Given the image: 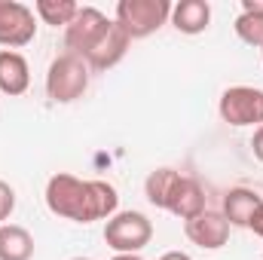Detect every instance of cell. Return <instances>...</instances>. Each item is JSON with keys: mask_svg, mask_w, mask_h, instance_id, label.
I'll list each match as a JSON object with an SVG mask.
<instances>
[{"mask_svg": "<svg viewBox=\"0 0 263 260\" xmlns=\"http://www.w3.org/2000/svg\"><path fill=\"white\" fill-rule=\"evenodd\" d=\"M34 257V236L18 224L0 227V260H31Z\"/></svg>", "mask_w": 263, "mask_h": 260, "instance_id": "14", "label": "cell"}, {"mask_svg": "<svg viewBox=\"0 0 263 260\" xmlns=\"http://www.w3.org/2000/svg\"><path fill=\"white\" fill-rule=\"evenodd\" d=\"M86 89H89V65L80 55L65 52L49 65V70H46V95L55 104L77 101Z\"/></svg>", "mask_w": 263, "mask_h": 260, "instance_id": "3", "label": "cell"}, {"mask_svg": "<svg viewBox=\"0 0 263 260\" xmlns=\"http://www.w3.org/2000/svg\"><path fill=\"white\" fill-rule=\"evenodd\" d=\"M12 211H15V190L6 181H0V227L9 220Z\"/></svg>", "mask_w": 263, "mask_h": 260, "instance_id": "18", "label": "cell"}, {"mask_svg": "<svg viewBox=\"0 0 263 260\" xmlns=\"http://www.w3.org/2000/svg\"><path fill=\"white\" fill-rule=\"evenodd\" d=\"M31 86V67L22 52L3 49L0 52V92L3 95H25Z\"/></svg>", "mask_w": 263, "mask_h": 260, "instance_id": "11", "label": "cell"}, {"mask_svg": "<svg viewBox=\"0 0 263 260\" xmlns=\"http://www.w3.org/2000/svg\"><path fill=\"white\" fill-rule=\"evenodd\" d=\"M132 40L129 34L117 25V22H110L107 25V31L95 40V46L86 52V65H89V70H110V67H117L123 59H126V52H129Z\"/></svg>", "mask_w": 263, "mask_h": 260, "instance_id": "8", "label": "cell"}, {"mask_svg": "<svg viewBox=\"0 0 263 260\" xmlns=\"http://www.w3.org/2000/svg\"><path fill=\"white\" fill-rule=\"evenodd\" d=\"M211 22V6L208 0H181L172 6V25L181 34H202Z\"/></svg>", "mask_w": 263, "mask_h": 260, "instance_id": "13", "label": "cell"}, {"mask_svg": "<svg viewBox=\"0 0 263 260\" xmlns=\"http://www.w3.org/2000/svg\"><path fill=\"white\" fill-rule=\"evenodd\" d=\"M178 172L175 169H156V172H150L147 175V181H144V193L150 199V205H156V208H165L168 205V196L175 190V184H178Z\"/></svg>", "mask_w": 263, "mask_h": 260, "instance_id": "15", "label": "cell"}, {"mask_svg": "<svg viewBox=\"0 0 263 260\" xmlns=\"http://www.w3.org/2000/svg\"><path fill=\"white\" fill-rule=\"evenodd\" d=\"M248 230H254V233H257V236L263 239V205L257 208V214L251 217V224H248Z\"/></svg>", "mask_w": 263, "mask_h": 260, "instance_id": "21", "label": "cell"}, {"mask_svg": "<svg viewBox=\"0 0 263 260\" xmlns=\"http://www.w3.org/2000/svg\"><path fill=\"white\" fill-rule=\"evenodd\" d=\"M110 260H144L141 254H114Z\"/></svg>", "mask_w": 263, "mask_h": 260, "instance_id": "23", "label": "cell"}, {"mask_svg": "<svg viewBox=\"0 0 263 260\" xmlns=\"http://www.w3.org/2000/svg\"><path fill=\"white\" fill-rule=\"evenodd\" d=\"M159 260H193L190 254H184V251H168V254H162Z\"/></svg>", "mask_w": 263, "mask_h": 260, "instance_id": "22", "label": "cell"}, {"mask_svg": "<svg viewBox=\"0 0 263 260\" xmlns=\"http://www.w3.org/2000/svg\"><path fill=\"white\" fill-rule=\"evenodd\" d=\"M165 211H172L181 220H193L196 214H202L205 211V190H202V184H199L196 178L181 175L178 184H175V190H172V196H168Z\"/></svg>", "mask_w": 263, "mask_h": 260, "instance_id": "10", "label": "cell"}, {"mask_svg": "<svg viewBox=\"0 0 263 260\" xmlns=\"http://www.w3.org/2000/svg\"><path fill=\"white\" fill-rule=\"evenodd\" d=\"M251 147H254V156L263 162V126L254 132V138H251Z\"/></svg>", "mask_w": 263, "mask_h": 260, "instance_id": "20", "label": "cell"}, {"mask_svg": "<svg viewBox=\"0 0 263 260\" xmlns=\"http://www.w3.org/2000/svg\"><path fill=\"white\" fill-rule=\"evenodd\" d=\"M34 34H37L34 9L18 0H0V46L22 49L34 40Z\"/></svg>", "mask_w": 263, "mask_h": 260, "instance_id": "6", "label": "cell"}, {"mask_svg": "<svg viewBox=\"0 0 263 260\" xmlns=\"http://www.w3.org/2000/svg\"><path fill=\"white\" fill-rule=\"evenodd\" d=\"M236 34H239L242 43L260 46L263 49V15H248V12H242V15L236 18Z\"/></svg>", "mask_w": 263, "mask_h": 260, "instance_id": "17", "label": "cell"}, {"mask_svg": "<svg viewBox=\"0 0 263 260\" xmlns=\"http://www.w3.org/2000/svg\"><path fill=\"white\" fill-rule=\"evenodd\" d=\"M168 18H172L168 0H120L114 22L129 34V40H144L156 34Z\"/></svg>", "mask_w": 263, "mask_h": 260, "instance_id": "2", "label": "cell"}, {"mask_svg": "<svg viewBox=\"0 0 263 260\" xmlns=\"http://www.w3.org/2000/svg\"><path fill=\"white\" fill-rule=\"evenodd\" d=\"M242 12H248V15H263V0H242Z\"/></svg>", "mask_w": 263, "mask_h": 260, "instance_id": "19", "label": "cell"}, {"mask_svg": "<svg viewBox=\"0 0 263 260\" xmlns=\"http://www.w3.org/2000/svg\"><path fill=\"white\" fill-rule=\"evenodd\" d=\"M110 18L98 9V6H80V12L73 15V22L65 28V43L67 52L86 59V52L95 46V40L107 31Z\"/></svg>", "mask_w": 263, "mask_h": 260, "instance_id": "7", "label": "cell"}, {"mask_svg": "<svg viewBox=\"0 0 263 260\" xmlns=\"http://www.w3.org/2000/svg\"><path fill=\"white\" fill-rule=\"evenodd\" d=\"M263 205V199L248 187H233L223 196V217L230 220V227H248L251 217L257 214V208Z\"/></svg>", "mask_w": 263, "mask_h": 260, "instance_id": "12", "label": "cell"}, {"mask_svg": "<svg viewBox=\"0 0 263 260\" xmlns=\"http://www.w3.org/2000/svg\"><path fill=\"white\" fill-rule=\"evenodd\" d=\"M220 120L230 126H263V89L254 86H230L220 95Z\"/></svg>", "mask_w": 263, "mask_h": 260, "instance_id": "5", "label": "cell"}, {"mask_svg": "<svg viewBox=\"0 0 263 260\" xmlns=\"http://www.w3.org/2000/svg\"><path fill=\"white\" fill-rule=\"evenodd\" d=\"M34 9H37V15L46 22V25H70L73 22V15L80 12V6L73 3V0H37L34 3Z\"/></svg>", "mask_w": 263, "mask_h": 260, "instance_id": "16", "label": "cell"}, {"mask_svg": "<svg viewBox=\"0 0 263 260\" xmlns=\"http://www.w3.org/2000/svg\"><path fill=\"white\" fill-rule=\"evenodd\" d=\"M184 233H187V239L193 245L205 248V251H217L230 239V220L220 211H208L205 208L193 220H184Z\"/></svg>", "mask_w": 263, "mask_h": 260, "instance_id": "9", "label": "cell"}, {"mask_svg": "<svg viewBox=\"0 0 263 260\" xmlns=\"http://www.w3.org/2000/svg\"><path fill=\"white\" fill-rule=\"evenodd\" d=\"M150 239H153V224L147 220V214H141V211H117L114 217H107L104 242L117 254H138L141 248L150 245Z\"/></svg>", "mask_w": 263, "mask_h": 260, "instance_id": "4", "label": "cell"}, {"mask_svg": "<svg viewBox=\"0 0 263 260\" xmlns=\"http://www.w3.org/2000/svg\"><path fill=\"white\" fill-rule=\"evenodd\" d=\"M260 52H263V49H260Z\"/></svg>", "mask_w": 263, "mask_h": 260, "instance_id": "25", "label": "cell"}, {"mask_svg": "<svg viewBox=\"0 0 263 260\" xmlns=\"http://www.w3.org/2000/svg\"><path fill=\"white\" fill-rule=\"evenodd\" d=\"M73 260H89V257H73Z\"/></svg>", "mask_w": 263, "mask_h": 260, "instance_id": "24", "label": "cell"}, {"mask_svg": "<svg viewBox=\"0 0 263 260\" xmlns=\"http://www.w3.org/2000/svg\"><path fill=\"white\" fill-rule=\"evenodd\" d=\"M46 205L52 214L73 220V224H92L117 214L120 196L107 181H80L67 172H59L46 184Z\"/></svg>", "mask_w": 263, "mask_h": 260, "instance_id": "1", "label": "cell"}]
</instances>
